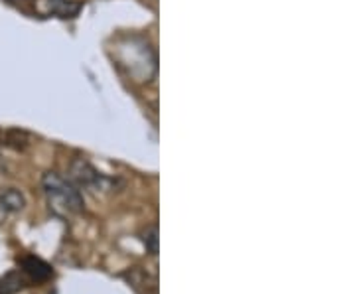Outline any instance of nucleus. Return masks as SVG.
I'll return each instance as SVG.
<instances>
[{"mask_svg":"<svg viewBox=\"0 0 355 294\" xmlns=\"http://www.w3.org/2000/svg\"><path fill=\"white\" fill-rule=\"evenodd\" d=\"M42 184H44L48 198L58 202L65 211H71V214L83 211V198L69 180L62 178L58 172H46L42 178Z\"/></svg>","mask_w":355,"mask_h":294,"instance_id":"obj_1","label":"nucleus"},{"mask_svg":"<svg viewBox=\"0 0 355 294\" xmlns=\"http://www.w3.org/2000/svg\"><path fill=\"white\" fill-rule=\"evenodd\" d=\"M69 174H71L73 182H77L79 186H85V188H103L107 184V178H103L101 172H97L83 158H76L71 162Z\"/></svg>","mask_w":355,"mask_h":294,"instance_id":"obj_2","label":"nucleus"},{"mask_svg":"<svg viewBox=\"0 0 355 294\" xmlns=\"http://www.w3.org/2000/svg\"><path fill=\"white\" fill-rule=\"evenodd\" d=\"M0 207L10 211V214H16V211H22L26 207V198L24 193L16 188H8L4 192L0 193Z\"/></svg>","mask_w":355,"mask_h":294,"instance_id":"obj_3","label":"nucleus"},{"mask_svg":"<svg viewBox=\"0 0 355 294\" xmlns=\"http://www.w3.org/2000/svg\"><path fill=\"white\" fill-rule=\"evenodd\" d=\"M22 267L24 270L34 279V281H46V279H50L51 277V269L44 263V261H40L36 257H26L24 261H22Z\"/></svg>","mask_w":355,"mask_h":294,"instance_id":"obj_4","label":"nucleus"},{"mask_svg":"<svg viewBox=\"0 0 355 294\" xmlns=\"http://www.w3.org/2000/svg\"><path fill=\"white\" fill-rule=\"evenodd\" d=\"M22 279L16 275V273H10L8 277H4V279H0V294H10L16 293L18 288H22Z\"/></svg>","mask_w":355,"mask_h":294,"instance_id":"obj_5","label":"nucleus"},{"mask_svg":"<svg viewBox=\"0 0 355 294\" xmlns=\"http://www.w3.org/2000/svg\"><path fill=\"white\" fill-rule=\"evenodd\" d=\"M144 243H146L148 251H150L153 255H156V253H158V231H156V227H153V230L144 235Z\"/></svg>","mask_w":355,"mask_h":294,"instance_id":"obj_6","label":"nucleus"}]
</instances>
